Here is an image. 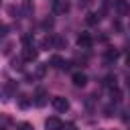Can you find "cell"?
<instances>
[{
	"label": "cell",
	"mask_w": 130,
	"mask_h": 130,
	"mask_svg": "<svg viewBox=\"0 0 130 130\" xmlns=\"http://www.w3.org/2000/svg\"><path fill=\"white\" fill-rule=\"evenodd\" d=\"M106 57H108V59H118V51H116V49H108Z\"/></svg>",
	"instance_id": "obj_15"
},
{
	"label": "cell",
	"mask_w": 130,
	"mask_h": 130,
	"mask_svg": "<svg viewBox=\"0 0 130 130\" xmlns=\"http://www.w3.org/2000/svg\"><path fill=\"white\" fill-rule=\"evenodd\" d=\"M114 8H116L118 14L124 16V14L128 12V0H116V2H114Z\"/></svg>",
	"instance_id": "obj_8"
},
{
	"label": "cell",
	"mask_w": 130,
	"mask_h": 130,
	"mask_svg": "<svg viewBox=\"0 0 130 130\" xmlns=\"http://www.w3.org/2000/svg\"><path fill=\"white\" fill-rule=\"evenodd\" d=\"M85 22H87V24H98V22H100V14L89 12V14H87V18H85Z\"/></svg>",
	"instance_id": "obj_11"
},
{
	"label": "cell",
	"mask_w": 130,
	"mask_h": 130,
	"mask_svg": "<svg viewBox=\"0 0 130 130\" xmlns=\"http://www.w3.org/2000/svg\"><path fill=\"white\" fill-rule=\"evenodd\" d=\"M69 10V2L67 0H55L53 2V12L55 14H65Z\"/></svg>",
	"instance_id": "obj_2"
},
{
	"label": "cell",
	"mask_w": 130,
	"mask_h": 130,
	"mask_svg": "<svg viewBox=\"0 0 130 130\" xmlns=\"http://www.w3.org/2000/svg\"><path fill=\"white\" fill-rule=\"evenodd\" d=\"M47 102H49V93H47L45 89H39V91L35 93V106L43 108V106H45Z\"/></svg>",
	"instance_id": "obj_4"
},
{
	"label": "cell",
	"mask_w": 130,
	"mask_h": 130,
	"mask_svg": "<svg viewBox=\"0 0 130 130\" xmlns=\"http://www.w3.org/2000/svg\"><path fill=\"white\" fill-rule=\"evenodd\" d=\"M51 104H53V108H55L57 112L69 110V102H67V98H63V95H55V98L51 100Z\"/></svg>",
	"instance_id": "obj_1"
},
{
	"label": "cell",
	"mask_w": 130,
	"mask_h": 130,
	"mask_svg": "<svg viewBox=\"0 0 130 130\" xmlns=\"http://www.w3.org/2000/svg\"><path fill=\"white\" fill-rule=\"evenodd\" d=\"M32 12H35L32 0H22V14H24V16H32Z\"/></svg>",
	"instance_id": "obj_9"
},
{
	"label": "cell",
	"mask_w": 130,
	"mask_h": 130,
	"mask_svg": "<svg viewBox=\"0 0 130 130\" xmlns=\"http://www.w3.org/2000/svg\"><path fill=\"white\" fill-rule=\"evenodd\" d=\"M104 85L106 87H116V77L114 75H106L104 77Z\"/></svg>",
	"instance_id": "obj_12"
},
{
	"label": "cell",
	"mask_w": 130,
	"mask_h": 130,
	"mask_svg": "<svg viewBox=\"0 0 130 130\" xmlns=\"http://www.w3.org/2000/svg\"><path fill=\"white\" fill-rule=\"evenodd\" d=\"M37 49L35 47H30V45H24V49H22V59L24 61H35L37 59Z\"/></svg>",
	"instance_id": "obj_3"
},
{
	"label": "cell",
	"mask_w": 130,
	"mask_h": 130,
	"mask_svg": "<svg viewBox=\"0 0 130 130\" xmlns=\"http://www.w3.org/2000/svg\"><path fill=\"white\" fill-rule=\"evenodd\" d=\"M59 130H77V126H75L73 122H67V124H61Z\"/></svg>",
	"instance_id": "obj_14"
},
{
	"label": "cell",
	"mask_w": 130,
	"mask_h": 130,
	"mask_svg": "<svg viewBox=\"0 0 130 130\" xmlns=\"http://www.w3.org/2000/svg\"><path fill=\"white\" fill-rule=\"evenodd\" d=\"M71 81H73V85L83 87V85L87 83V75H85V73H81V71H77V73H73V75H71Z\"/></svg>",
	"instance_id": "obj_5"
},
{
	"label": "cell",
	"mask_w": 130,
	"mask_h": 130,
	"mask_svg": "<svg viewBox=\"0 0 130 130\" xmlns=\"http://www.w3.org/2000/svg\"><path fill=\"white\" fill-rule=\"evenodd\" d=\"M112 112H114V106H108L106 108V116H112Z\"/></svg>",
	"instance_id": "obj_18"
},
{
	"label": "cell",
	"mask_w": 130,
	"mask_h": 130,
	"mask_svg": "<svg viewBox=\"0 0 130 130\" xmlns=\"http://www.w3.org/2000/svg\"><path fill=\"white\" fill-rule=\"evenodd\" d=\"M0 130H4V128H0Z\"/></svg>",
	"instance_id": "obj_20"
},
{
	"label": "cell",
	"mask_w": 130,
	"mask_h": 130,
	"mask_svg": "<svg viewBox=\"0 0 130 130\" xmlns=\"http://www.w3.org/2000/svg\"><path fill=\"white\" fill-rule=\"evenodd\" d=\"M77 45H79L81 49H89V47H91V37L85 35V32L79 35V37H77Z\"/></svg>",
	"instance_id": "obj_7"
},
{
	"label": "cell",
	"mask_w": 130,
	"mask_h": 130,
	"mask_svg": "<svg viewBox=\"0 0 130 130\" xmlns=\"http://www.w3.org/2000/svg\"><path fill=\"white\" fill-rule=\"evenodd\" d=\"M8 122H10V118H8L6 114H0V128H2L4 124H8Z\"/></svg>",
	"instance_id": "obj_17"
},
{
	"label": "cell",
	"mask_w": 130,
	"mask_h": 130,
	"mask_svg": "<svg viewBox=\"0 0 130 130\" xmlns=\"http://www.w3.org/2000/svg\"><path fill=\"white\" fill-rule=\"evenodd\" d=\"M61 124H63V122H61L59 118L51 116V118H47V122H45V128H47V130H59V128H61Z\"/></svg>",
	"instance_id": "obj_6"
},
{
	"label": "cell",
	"mask_w": 130,
	"mask_h": 130,
	"mask_svg": "<svg viewBox=\"0 0 130 130\" xmlns=\"http://www.w3.org/2000/svg\"><path fill=\"white\" fill-rule=\"evenodd\" d=\"M51 24H53V20H51V18H47V20H43V26H51Z\"/></svg>",
	"instance_id": "obj_19"
},
{
	"label": "cell",
	"mask_w": 130,
	"mask_h": 130,
	"mask_svg": "<svg viewBox=\"0 0 130 130\" xmlns=\"http://www.w3.org/2000/svg\"><path fill=\"white\" fill-rule=\"evenodd\" d=\"M49 63H51V67H57V69H61V67H63V59H61L59 55H53Z\"/></svg>",
	"instance_id": "obj_10"
},
{
	"label": "cell",
	"mask_w": 130,
	"mask_h": 130,
	"mask_svg": "<svg viewBox=\"0 0 130 130\" xmlns=\"http://www.w3.org/2000/svg\"><path fill=\"white\" fill-rule=\"evenodd\" d=\"M18 130H35V128L30 122H22V124H18Z\"/></svg>",
	"instance_id": "obj_16"
},
{
	"label": "cell",
	"mask_w": 130,
	"mask_h": 130,
	"mask_svg": "<svg viewBox=\"0 0 130 130\" xmlns=\"http://www.w3.org/2000/svg\"><path fill=\"white\" fill-rule=\"evenodd\" d=\"M30 102H32V100H28V95H20V98H18V106H20V108H28Z\"/></svg>",
	"instance_id": "obj_13"
}]
</instances>
